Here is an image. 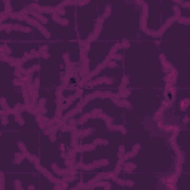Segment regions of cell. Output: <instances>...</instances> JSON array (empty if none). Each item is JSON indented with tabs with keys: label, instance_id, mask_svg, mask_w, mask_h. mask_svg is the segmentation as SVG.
<instances>
[{
	"label": "cell",
	"instance_id": "obj_1",
	"mask_svg": "<svg viewBox=\"0 0 190 190\" xmlns=\"http://www.w3.org/2000/svg\"><path fill=\"white\" fill-rule=\"evenodd\" d=\"M107 165H108V159H101V160H97V162L89 163V165H83V163H82L80 169H83V171H92V169H95V168L107 166Z\"/></svg>",
	"mask_w": 190,
	"mask_h": 190
},
{
	"label": "cell",
	"instance_id": "obj_2",
	"mask_svg": "<svg viewBox=\"0 0 190 190\" xmlns=\"http://www.w3.org/2000/svg\"><path fill=\"white\" fill-rule=\"evenodd\" d=\"M64 89L65 88L61 85L55 91V102H57V107L58 108H63V104H64Z\"/></svg>",
	"mask_w": 190,
	"mask_h": 190
},
{
	"label": "cell",
	"instance_id": "obj_3",
	"mask_svg": "<svg viewBox=\"0 0 190 190\" xmlns=\"http://www.w3.org/2000/svg\"><path fill=\"white\" fill-rule=\"evenodd\" d=\"M82 108H83V106H82L80 102H79V104H77V106H76L74 108H71L70 111H67L65 115H63V120H64V122H67L68 119H71V117L77 116L79 113H82Z\"/></svg>",
	"mask_w": 190,
	"mask_h": 190
},
{
	"label": "cell",
	"instance_id": "obj_4",
	"mask_svg": "<svg viewBox=\"0 0 190 190\" xmlns=\"http://www.w3.org/2000/svg\"><path fill=\"white\" fill-rule=\"evenodd\" d=\"M141 150V144H134V147H132V150H129V152H126L125 154H123V160H131L132 158H135L137 154H138V152Z\"/></svg>",
	"mask_w": 190,
	"mask_h": 190
},
{
	"label": "cell",
	"instance_id": "obj_5",
	"mask_svg": "<svg viewBox=\"0 0 190 190\" xmlns=\"http://www.w3.org/2000/svg\"><path fill=\"white\" fill-rule=\"evenodd\" d=\"M174 22H177V21H175V16H171V18H168V20L165 21V24H162V27H160V28L158 30L159 36L162 37L163 34H165V31H166V30H168V28H169V27H171V25L174 24Z\"/></svg>",
	"mask_w": 190,
	"mask_h": 190
},
{
	"label": "cell",
	"instance_id": "obj_6",
	"mask_svg": "<svg viewBox=\"0 0 190 190\" xmlns=\"http://www.w3.org/2000/svg\"><path fill=\"white\" fill-rule=\"evenodd\" d=\"M97 146H95L94 143L91 144H77V147H74L76 153H83V152H92Z\"/></svg>",
	"mask_w": 190,
	"mask_h": 190
},
{
	"label": "cell",
	"instance_id": "obj_7",
	"mask_svg": "<svg viewBox=\"0 0 190 190\" xmlns=\"http://www.w3.org/2000/svg\"><path fill=\"white\" fill-rule=\"evenodd\" d=\"M51 16H52V21L54 22H57V24H59V25H63V27H67V25L68 24H70V22H68V20H65V18H63V16H59L58 13H51Z\"/></svg>",
	"mask_w": 190,
	"mask_h": 190
},
{
	"label": "cell",
	"instance_id": "obj_8",
	"mask_svg": "<svg viewBox=\"0 0 190 190\" xmlns=\"http://www.w3.org/2000/svg\"><path fill=\"white\" fill-rule=\"evenodd\" d=\"M63 59H64V64H65V67H67V70L68 71H74V67H76V64L74 63H71V59H70V54H64L63 55Z\"/></svg>",
	"mask_w": 190,
	"mask_h": 190
},
{
	"label": "cell",
	"instance_id": "obj_9",
	"mask_svg": "<svg viewBox=\"0 0 190 190\" xmlns=\"http://www.w3.org/2000/svg\"><path fill=\"white\" fill-rule=\"evenodd\" d=\"M71 77H74V71H65L64 73V76H63V79H61V85L64 86V88H67L68 86V83H70V80H71Z\"/></svg>",
	"mask_w": 190,
	"mask_h": 190
},
{
	"label": "cell",
	"instance_id": "obj_10",
	"mask_svg": "<svg viewBox=\"0 0 190 190\" xmlns=\"http://www.w3.org/2000/svg\"><path fill=\"white\" fill-rule=\"evenodd\" d=\"M159 59H160V64H162V67H163V71H165V73H168V71H169V68L172 67V64L168 61V59H166V57L163 55V54H160V55H159Z\"/></svg>",
	"mask_w": 190,
	"mask_h": 190
},
{
	"label": "cell",
	"instance_id": "obj_11",
	"mask_svg": "<svg viewBox=\"0 0 190 190\" xmlns=\"http://www.w3.org/2000/svg\"><path fill=\"white\" fill-rule=\"evenodd\" d=\"M135 169H137V165H135V163L129 162V160H125L123 166H122V171H125L126 174H131V172H134Z\"/></svg>",
	"mask_w": 190,
	"mask_h": 190
},
{
	"label": "cell",
	"instance_id": "obj_12",
	"mask_svg": "<svg viewBox=\"0 0 190 190\" xmlns=\"http://www.w3.org/2000/svg\"><path fill=\"white\" fill-rule=\"evenodd\" d=\"M107 129H110V131H117V132H120L122 135H126V132H128V129L123 126V125H108L107 126Z\"/></svg>",
	"mask_w": 190,
	"mask_h": 190
},
{
	"label": "cell",
	"instance_id": "obj_13",
	"mask_svg": "<svg viewBox=\"0 0 190 190\" xmlns=\"http://www.w3.org/2000/svg\"><path fill=\"white\" fill-rule=\"evenodd\" d=\"M131 94H132V89L131 88H125V89H120L117 94H116V97L117 98H122V100H126L131 97Z\"/></svg>",
	"mask_w": 190,
	"mask_h": 190
},
{
	"label": "cell",
	"instance_id": "obj_14",
	"mask_svg": "<svg viewBox=\"0 0 190 190\" xmlns=\"http://www.w3.org/2000/svg\"><path fill=\"white\" fill-rule=\"evenodd\" d=\"M12 30L15 31H21V33H31V28L30 27H25V25H21V24H11Z\"/></svg>",
	"mask_w": 190,
	"mask_h": 190
},
{
	"label": "cell",
	"instance_id": "obj_15",
	"mask_svg": "<svg viewBox=\"0 0 190 190\" xmlns=\"http://www.w3.org/2000/svg\"><path fill=\"white\" fill-rule=\"evenodd\" d=\"M117 107H123V108H128V110H131L132 108V104L129 102L128 100H122V98H119V101H117V104H116Z\"/></svg>",
	"mask_w": 190,
	"mask_h": 190
},
{
	"label": "cell",
	"instance_id": "obj_16",
	"mask_svg": "<svg viewBox=\"0 0 190 190\" xmlns=\"http://www.w3.org/2000/svg\"><path fill=\"white\" fill-rule=\"evenodd\" d=\"M25 159H27L28 162H31V163H37V162H40L39 156H36V154H31L28 150L25 152Z\"/></svg>",
	"mask_w": 190,
	"mask_h": 190
},
{
	"label": "cell",
	"instance_id": "obj_17",
	"mask_svg": "<svg viewBox=\"0 0 190 190\" xmlns=\"http://www.w3.org/2000/svg\"><path fill=\"white\" fill-rule=\"evenodd\" d=\"M102 25H104V20L100 18L97 20V22H95V28H94V33H97V34H100L101 33V30H102Z\"/></svg>",
	"mask_w": 190,
	"mask_h": 190
},
{
	"label": "cell",
	"instance_id": "obj_18",
	"mask_svg": "<svg viewBox=\"0 0 190 190\" xmlns=\"http://www.w3.org/2000/svg\"><path fill=\"white\" fill-rule=\"evenodd\" d=\"M111 9H113V5H111V3H108V5H107V6L104 7V12H102L101 18H102V20H107L108 16L111 15Z\"/></svg>",
	"mask_w": 190,
	"mask_h": 190
},
{
	"label": "cell",
	"instance_id": "obj_19",
	"mask_svg": "<svg viewBox=\"0 0 190 190\" xmlns=\"http://www.w3.org/2000/svg\"><path fill=\"white\" fill-rule=\"evenodd\" d=\"M25 159V153L20 152V153H15V158H13V163L15 165H20V163Z\"/></svg>",
	"mask_w": 190,
	"mask_h": 190
},
{
	"label": "cell",
	"instance_id": "obj_20",
	"mask_svg": "<svg viewBox=\"0 0 190 190\" xmlns=\"http://www.w3.org/2000/svg\"><path fill=\"white\" fill-rule=\"evenodd\" d=\"M94 129L92 128H88V129H82V131H77V135H79V138H85L88 135H92Z\"/></svg>",
	"mask_w": 190,
	"mask_h": 190
},
{
	"label": "cell",
	"instance_id": "obj_21",
	"mask_svg": "<svg viewBox=\"0 0 190 190\" xmlns=\"http://www.w3.org/2000/svg\"><path fill=\"white\" fill-rule=\"evenodd\" d=\"M98 119H102V120H104L107 126L113 123V117H111V116H108V115H106V113H101V115L98 116Z\"/></svg>",
	"mask_w": 190,
	"mask_h": 190
},
{
	"label": "cell",
	"instance_id": "obj_22",
	"mask_svg": "<svg viewBox=\"0 0 190 190\" xmlns=\"http://www.w3.org/2000/svg\"><path fill=\"white\" fill-rule=\"evenodd\" d=\"M89 119H91V115H89V113L80 115V117L77 119V125H83V123H86V122H88Z\"/></svg>",
	"mask_w": 190,
	"mask_h": 190
},
{
	"label": "cell",
	"instance_id": "obj_23",
	"mask_svg": "<svg viewBox=\"0 0 190 190\" xmlns=\"http://www.w3.org/2000/svg\"><path fill=\"white\" fill-rule=\"evenodd\" d=\"M147 18L149 16H144V15H141V18H140V28L143 31L147 30Z\"/></svg>",
	"mask_w": 190,
	"mask_h": 190
},
{
	"label": "cell",
	"instance_id": "obj_24",
	"mask_svg": "<svg viewBox=\"0 0 190 190\" xmlns=\"http://www.w3.org/2000/svg\"><path fill=\"white\" fill-rule=\"evenodd\" d=\"M13 116H15V120H16V123H18V125H21V126L25 125V120H24V117H22V115L20 113V111H16Z\"/></svg>",
	"mask_w": 190,
	"mask_h": 190
},
{
	"label": "cell",
	"instance_id": "obj_25",
	"mask_svg": "<svg viewBox=\"0 0 190 190\" xmlns=\"http://www.w3.org/2000/svg\"><path fill=\"white\" fill-rule=\"evenodd\" d=\"M128 85H129V76H128V74H125V76L122 77V83H120V86H119V91H120V89L128 88Z\"/></svg>",
	"mask_w": 190,
	"mask_h": 190
},
{
	"label": "cell",
	"instance_id": "obj_26",
	"mask_svg": "<svg viewBox=\"0 0 190 190\" xmlns=\"http://www.w3.org/2000/svg\"><path fill=\"white\" fill-rule=\"evenodd\" d=\"M189 106H190V98H187V97L180 102V108L183 110V111H186V110L189 108Z\"/></svg>",
	"mask_w": 190,
	"mask_h": 190
},
{
	"label": "cell",
	"instance_id": "obj_27",
	"mask_svg": "<svg viewBox=\"0 0 190 190\" xmlns=\"http://www.w3.org/2000/svg\"><path fill=\"white\" fill-rule=\"evenodd\" d=\"M58 6L61 7H67V6H76V0H63V2H59Z\"/></svg>",
	"mask_w": 190,
	"mask_h": 190
},
{
	"label": "cell",
	"instance_id": "obj_28",
	"mask_svg": "<svg viewBox=\"0 0 190 190\" xmlns=\"http://www.w3.org/2000/svg\"><path fill=\"white\" fill-rule=\"evenodd\" d=\"M24 73H25V68H24L22 65H20V67H15V71H13V76H15V77H21Z\"/></svg>",
	"mask_w": 190,
	"mask_h": 190
},
{
	"label": "cell",
	"instance_id": "obj_29",
	"mask_svg": "<svg viewBox=\"0 0 190 190\" xmlns=\"http://www.w3.org/2000/svg\"><path fill=\"white\" fill-rule=\"evenodd\" d=\"M7 18H9V20H16V21H22L24 20V16L18 12V13H15V12H12V13H9V15H7Z\"/></svg>",
	"mask_w": 190,
	"mask_h": 190
},
{
	"label": "cell",
	"instance_id": "obj_30",
	"mask_svg": "<svg viewBox=\"0 0 190 190\" xmlns=\"http://www.w3.org/2000/svg\"><path fill=\"white\" fill-rule=\"evenodd\" d=\"M172 11H174V16H175V21L180 18V16H183V11H181L180 6H174L172 7Z\"/></svg>",
	"mask_w": 190,
	"mask_h": 190
},
{
	"label": "cell",
	"instance_id": "obj_31",
	"mask_svg": "<svg viewBox=\"0 0 190 190\" xmlns=\"http://www.w3.org/2000/svg\"><path fill=\"white\" fill-rule=\"evenodd\" d=\"M101 113H102V110H101L100 107H98V108H94L92 111H89V115H91V119H97V117H98V116H100Z\"/></svg>",
	"mask_w": 190,
	"mask_h": 190
},
{
	"label": "cell",
	"instance_id": "obj_32",
	"mask_svg": "<svg viewBox=\"0 0 190 190\" xmlns=\"http://www.w3.org/2000/svg\"><path fill=\"white\" fill-rule=\"evenodd\" d=\"M0 108H3V110H9L11 107L7 106V101L5 97H0Z\"/></svg>",
	"mask_w": 190,
	"mask_h": 190
},
{
	"label": "cell",
	"instance_id": "obj_33",
	"mask_svg": "<svg viewBox=\"0 0 190 190\" xmlns=\"http://www.w3.org/2000/svg\"><path fill=\"white\" fill-rule=\"evenodd\" d=\"M153 119L156 120V122H159V120H163V111H162V110H158L156 113H154Z\"/></svg>",
	"mask_w": 190,
	"mask_h": 190
},
{
	"label": "cell",
	"instance_id": "obj_34",
	"mask_svg": "<svg viewBox=\"0 0 190 190\" xmlns=\"http://www.w3.org/2000/svg\"><path fill=\"white\" fill-rule=\"evenodd\" d=\"M39 70H40V65H39V64H36V65H33V67L27 68V70H25V73H28V74H33L34 71H39Z\"/></svg>",
	"mask_w": 190,
	"mask_h": 190
},
{
	"label": "cell",
	"instance_id": "obj_35",
	"mask_svg": "<svg viewBox=\"0 0 190 190\" xmlns=\"http://www.w3.org/2000/svg\"><path fill=\"white\" fill-rule=\"evenodd\" d=\"M6 186H5V172L0 171V190H5Z\"/></svg>",
	"mask_w": 190,
	"mask_h": 190
},
{
	"label": "cell",
	"instance_id": "obj_36",
	"mask_svg": "<svg viewBox=\"0 0 190 190\" xmlns=\"http://www.w3.org/2000/svg\"><path fill=\"white\" fill-rule=\"evenodd\" d=\"M95 146H107L108 144V141L107 140H102V138H97L95 141H92Z\"/></svg>",
	"mask_w": 190,
	"mask_h": 190
},
{
	"label": "cell",
	"instance_id": "obj_37",
	"mask_svg": "<svg viewBox=\"0 0 190 190\" xmlns=\"http://www.w3.org/2000/svg\"><path fill=\"white\" fill-rule=\"evenodd\" d=\"M55 13H58L59 16H63V15H65V7H61V6H55Z\"/></svg>",
	"mask_w": 190,
	"mask_h": 190
},
{
	"label": "cell",
	"instance_id": "obj_38",
	"mask_svg": "<svg viewBox=\"0 0 190 190\" xmlns=\"http://www.w3.org/2000/svg\"><path fill=\"white\" fill-rule=\"evenodd\" d=\"M33 88L40 91V77H36V79H33Z\"/></svg>",
	"mask_w": 190,
	"mask_h": 190
},
{
	"label": "cell",
	"instance_id": "obj_39",
	"mask_svg": "<svg viewBox=\"0 0 190 190\" xmlns=\"http://www.w3.org/2000/svg\"><path fill=\"white\" fill-rule=\"evenodd\" d=\"M98 36H100V34H97V33H94V31H92V33L89 34V37H88V39H86V40H88L89 43H92V42H95V40H97V39H98Z\"/></svg>",
	"mask_w": 190,
	"mask_h": 190
},
{
	"label": "cell",
	"instance_id": "obj_40",
	"mask_svg": "<svg viewBox=\"0 0 190 190\" xmlns=\"http://www.w3.org/2000/svg\"><path fill=\"white\" fill-rule=\"evenodd\" d=\"M30 55H31V58H42L40 51H36V49H31L30 51Z\"/></svg>",
	"mask_w": 190,
	"mask_h": 190
},
{
	"label": "cell",
	"instance_id": "obj_41",
	"mask_svg": "<svg viewBox=\"0 0 190 190\" xmlns=\"http://www.w3.org/2000/svg\"><path fill=\"white\" fill-rule=\"evenodd\" d=\"M123 154H125V146L120 144L119 146V150H117V158H123Z\"/></svg>",
	"mask_w": 190,
	"mask_h": 190
},
{
	"label": "cell",
	"instance_id": "obj_42",
	"mask_svg": "<svg viewBox=\"0 0 190 190\" xmlns=\"http://www.w3.org/2000/svg\"><path fill=\"white\" fill-rule=\"evenodd\" d=\"M177 21H178V24H183V25H189L190 24V18H183V16H180Z\"/></svg>",
	"mask_w": 190,
	"mask_h": 190
},
{
	"label": "cell",
	"instance_id": "obj_43",
	"mask_svg": "<svg viewBox=\"0 0 190 190\" xmlns=\"http://www.w3.org/2000/svg\"><path fill=\"white\" fill-rule=\"evenodd\" d=\"M30 59H31V55H30V52H24V55H22V58H21L22 64H24V63H27V61H30Z\"/></svg>",
	"mask_w": 190,
	"mask_h": 190
},
{
	"label": "cell",
	"instance_id": "obj_44",
	"mask_svg": "<svg viewBox=\"0 0 190 190\" xmlns=\"http://www.w3.org/2000/svg\"><path fill=\"white\" fill-rule=\"evenodd\" d=\"M89 3H91V0H76V6H86Z\"/></svg>",
	"mask_w": 190,
	"mask_h": 190
},
{
	"label": "cell",
	"instance_id": "obj_45",
	"mask_svg": "<svg viewBox=\"0 0 190 190\" xmlns=\"http://www.w3.org/2000/svg\"><path fill=\"white\" fill-rule=\"evenodd\" d=\"M12 83H13L15 86H20V88H21V86H24V85H25V83H24V82H22V80L20 79V77H15Z\"/></svg>",
	"mask_w": 190,
	"mask_h": 190
},
{
	"label": "cell",
	"instance_id": "obj_46",
	"mask_svg": "<svg viewBox=\"0 0 190 190\" xmlns=\"http://www.w3.org/2000/svg\"><path fill=\"white\" fill-rule=\"evenodd\" d=\"M18 149H20V152L25 153L27 152V146H25V143H22V141H18Z\"/></svg>",
	"mask_w": 190,
	"mask_h": 190
},
{
	"label": "cell",
	"instance_id": "obj_47",
	"mask_svg": "<svg viewBox=\"0 0 190 190\" xmlns=\"http://www.w3.org/2000/svg\"><path fill=\"white\" fill-rule=\"evenodd\" d=\"M120 45H122V49H128L129 46H131V43H129V40L125 37V39L122 40V43H120Z\"/></svg>",
	"mask_w": 190,
	"mask_h": 190
},
{
	"label": "cell",
	"instance_id": "obj_48",
	"mask_svg": "<svg viewBox=\"0 0 190 190\" xmlns=\"http://www.w3.org/2000/svg\"><path fill=\"white\" fill-rule=\"evenodd\" d=\"M3 54H6V55H11V54H12V48H9L7 45H5V43H3Z\"/></svg>",
	"mask_w": 190,
	"mask_h": 190
},
{
	"label": "cell",
	"instance_id": "obj_49",
	"mask_svg": "<svg viewBox=\"0 0 190 190\" xmlns=\"http://www.w3.org/2000/svg\"><path fill=\"white\" fill-rule=\"evenodd\" d=\"M37 106L39 107H46V98H39L37 100Z\"/></svg>",
	"mask_w": 190,
	"mask_h": 190
},
{
	"label": "cell",
	"instance_id": "obj_50",
	"mask_svg": "<svg viewBox=\"0 0 190 190\" xmlns=\"http://www.w3.org/2000/svg\"><path fill=\"white\" fill-rule=\"evenodd\" d=\"M180 7H183V9H189V7H190V2H189V0H183L181 5H180Z\"/></svg>",
	"mask_w": 190,
	"mask_h": 190
},
{
	"label": "cell",
	"instance_id": "obj_51",
	"mask_svg": "<svg viewBox=\"0 0 190 190\" xmlns=\"http://www.w3.org/2000/svg\"><path fill=\"white\" fill-rule=\"evenodd\" d=\"M5 20H7V13L3 11V12H0V24H3Z\"/></svg>",
	"mask_w": 190,
	"mask_h": 190
},
{
	"label": "cell",
	"instance_id": "obj_52",
	"mask_svg": "<svg viewBox=\"0 0 190 190\" xmlns=\"http://www.w3.org/2000/svg\"><path fill=\"white\" fill-rule=\"evenodd\" d=\"M13 186H15L16 190H22V184H21L20 180H15V184H13Z\"/></svg>",
	"mask_w": 190,
	"mask_h": 190
},
{
	"label": "cell",
	"instance_id": "obj_53",
	"mask_svg": "<svg viewBox=\"0 0 190 190\" xmlns=\"http://www.w3.org/2000/svg\"><path fill=\"white\" fill-rule=\"evenodd\" d=\"M135 183H134V181L132 180H123V186H129V187H132Z\"/></svg>",
	"mask_w": 190,
	"mask_h": 190
},
{
	"label": "cell",
	"instance_id": "obj_54",
	"mask_svg": "<svg viewBox=\"0 0 190 190\" xmlns=\"http://www.w3.org/2000/svg\"><path fill=\"white\" fill-rule=\"evenodd\" d=\"M39 51H40V54L42 52H48V45H40L39 46Z\"/></svg>",
	"mask_w": 190,
	"mask_h": 190
},
{
	"label": "cell",
	"instance_id": "obj_55",
	"mask_svg": "<svg viewBox=\"0 0 190 190\" xmlns=\"http://www.w3.org/2000/svg\"><path fill=\"white\" fill-rule=\"evenodd\" d=\"M7 123H9V119H7V115L6 116H2V125H7Z\"/></svg>",
	"mask_w": 190,
	"mask_h": 190
},
{
	"label": "cell",
	"instance_id": "obj_56",
	"mask_svg": "<svg viewBox=\"0 0 190 190\" xmlns=\"http://www.w3.org/2000/svg\"><path fill=\"white\" fill-rule=\"evenodd\" d=\"M116 65H117V61H115V59H111V61L108 63V65H107V67H110V68H115Z\"/></svg>",
	"mask_w": 190,
	"mask_h": 190
},
{
	"label": "cell",
	"instance_id": "obj_57",
	"mask_svg": "<svg viewBox=\"0 0 190 190\" xmlns=\"http://www.w3.org/2000/svg\"><path fill=\"white\" fill-rule=\"evenodd\" d=\"M42 58H45V59H49V58H51L49 52H42Z\"/></svg>",
	"mask_w": 190,
	"mask_h": 190
},
{
	"label": "cell",
	"instance_id": "obj_58",
	"mask_svg": "<svg viewBox=\"0 0 190 190\" xmlns=\"http://www.w3.org/2000/svg\"><path fill=\"white\" fill-rule=\"evenodd\" d=\"M183 123H184V125L189 123V116H184V117H183Z\"/></svg>",
	"mask_w": 190,
	"mask_h": 190
},
{
	"label": "cell",
	"instance_id": "obj_59",
	"mask_svg": "<svg viewBox=\"0 0 190 190\" xmlns=\"http://www.w3.org/2000/svg\"><path fill=\"white\" fill-rule=\"evenodd\" d=\"M154 45H156V46H160V40L156 39V40H154Z\"/></svg>",
	"mask_w": 190,
	"mask_h": 190
},
{
	"label": "cell",
	"instance_id": "obj_60",
	"mask_svg": "<svg viewBox=\"0 0 190 190\" xmlns=\"http://www.w3.org/2000/svg\"><path fill=\"white\" fill-rule=\"evenodd\" d=\"M172 2H174V3H177V5L180 6V5H181V2H183V0H172Z\"/></svg>",
	"mask_w": 190,
	"mask_h": 190
},
{
	"label": "cell",
	"instance_id": "obj_61",
	"mask_svg": "<svg viewBox=\"0 0 190 190\" xmlns=\"http://www.w3.org/2000/svg\"><path fill=\"white\" fill-rule=\"evenodd\" d=\"M0 137H2V134H0Z\"/></svg>",
	"mask_w": 190,
	"mask_h": 190
}]
</instances>
